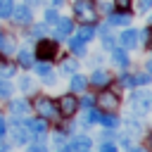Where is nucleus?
<instances>
[{"label": "nucleus", "instance_id": "20e7f679", "mask_svg": "<svg viewBox=\"0 0 152 152\" xmlns=\"http://www.w3.org/2000/svg\"><path fill=\"white\" fill-rule=\"evenodd\" d=\"M33 109H36V114H38L40 119H55V116L59 114V112H57V104H55L52 100H48V97H36Z\"/></svg>", "mask_w": 152, "mask_h": 152}, {"label": "nucleus", "instance_id": "f704fd0d", "mask_svg": "<svg viewBox=\"0 0 152 152\" xmlns=\"http://www.w3.org/2000/svg\"><path fill=\"white\" fill-rule=\"evenodd\" d=\"M45 33V26L40 24V26H33V36H43Z\"/></svg>", "mask_w": 152, "mask_h": 152}, {"label": "nucleus", "instance_id": "72a5a7b5", "mask_svg": "<svg viewBox=\"0 0 152 152\" xmlns=\"http://www.w3.org/2000/svg\"><path fill=\"white\" fill-rule=\"evenodd\" d=\"M52 142H55V145H64V135H62V133H55Z\"/></svg>", "mask_w": 152, "mask_h": 152}, {"label": "nucleus", "instance_id": "2f4dec72", "mask_svg": "<svg viewBox=\"0 0 152 152\" xmlns=\"http://www.w3.org/2000/svg\"><path fill=\"white\" fill-rule=\"evenodd\" d=\"M102 43H104V48H109V50H112V48H114V43H116V40H114V38H112V36H109V33H104V38H102Z\"/></svg>", "mask_w": 152, "mask_h": 152}, {"label": "nucleus", "instance_id": "39448f33", "mask_svg": "<svg viewBox=\"0 0 152 152\" xmlns=\"http://www.w3.org/2000/svg\"><path fill=\"white\" fill-rule=\"evenodd\" d=\"M55 55H57V40L45 38V40L38 43V48H36V57H38V59L50 62V59H55Z\"/></svg>", "mask_w": 152, "mask_h": 152}, {"label": "nucleus", "instance_id": "a18cd8bd", "mask_svg": "<svg viewBox=\"0 0 152 152\" xmlns=\"http://www.w3.org/2000/svg\"><path fill=\"white\" fill-rule=\"evenodd\" d=\"M50 2H52V5H62V0H50Z\"/></svg>", "mask_w": 152, "mask_h": 152}, {"label": "nucleus", "instance_id": "c9c22d12", "mask_svg": "<svg viewBox=\"0 0 152 152\" xmlns=\"http://www.w3.org/2000/svg\"><path fill=\"white\" fill-rule=\"evenodd\" d=\"M36 69H38V74H48V71H50L48 64H36Z\"/></svg>", "mask_w": 152, "mask_h": 152}, {"label": "nucleus", "instance_id": "dca6fc26", "mask_svg": "<svg viewBox=\"0 0 152 152\" xmlns=\"http://www.w3.org/2000/svg\"><path fill=\"white\" fill-rule=\"evenodd\" d=\"M17 59H19V64L24 66V69H28V66H33V55L24 48V50H19V55H17Z\"/></svg>", "mask_w": 152, "mask_h": 152}, {"label": "nucleus", "instance_id": "f257e3e1", "mask_svg": "<svg viewBox=\"0 0 152 152\" xmlns=\"http://www.w3.org/2000/svg\"><path fill=\"white\" fill-rule=\"evenodd\" d=\"M74 14H76V19H81L83 24H93V21L97 19L95 5H93L90 0H76V2H74Z\"/></svg>", "mask_w": 152, "mask_h": 152}, {"label": "nucleus", "instance_id": "09e8293b", "mask_svg": "<svg viewBox=\"0 0 152 152\" xmlns=\"http://www.w3.org/2000/svg\"><path fill=\"white\" fill-rule=\"evenodd\" d=\"M62 152H71V147H64V150H62Z\"/></svg>", "mask_w": 152, "mask_h": 152}, {"label": "nucleus", "instance_id": "4468645a", "mask_svg": "<svg viewBox=\"0 0 152 152\" xmlns=\"http://www.w3.org/2000/svg\"><path fill=\"white\" fill-rule=\"evenodd\" d=\"M128 21H131L128 12H119V14H112V17H109V24H112V26H126Z\"/></svg>", "mask_w": 152, "mask_h": 152}, {"label": "nucleus", "instance_id": "7ed1b4c3", "mask_svg": "<svg viewBox=\"0 0 152 152\" xmlns=\"http://www.w3.org/2000/svg\"><path fill=\"white\" fill-rule=\"evenodd\" d=\"M95 104H97V109H100V112L112 114V112L119 107V95H116V93H112V90H102V93L95 97Z\"/></svg>", "mask_w": 152, "mask_h": 152}, {"label": "nucleus", "instance_id": "5701e85b", "mask_svg": "<svg viewBox=\"0 0 152 152\" xmlns=\"http://www.w3.org/2000/svg\"><path fill=\"white\" fill-rule=\"evenodd\" d=\"M126 126H128V131H131L133 135L142 131V126H140V121H133V119H126Z\"/></svg>", "mask_w": 152, "mask_h": 152}, {"label": "nucleus", "instance_id": "8fccbe9b", "mask_svg": "<svg viewBox=\"0 0 152 152\" xmlns=\"http://www.w3.org/2000/svg\"><path fill=\"white\" fill-rule=\"evenodd\" d=\"M150 21H152V19H150Z\"/></svg>", "mask_w": 152, "mask_h": 152}, {"label": "nucleus", "instance_id": "7c9ffc66", "mask_svg": "<svg viewBox=\"0 0 152 152\" xmlns=\"http://www.w3.org/2000/svg\"><path fill=\"white\" fill-rule=\"evenodd\" d=\"M100 152H119V150H116V145H114V142H102Z\"/></svg>", "mask_w": 152, "mask_h": 152}, {"label": "nucleus", "instance_id": "cd10ccee", "mask_svg": "<svg viewBox=\"0 0 152 152\" xmlns=\"http://www.w3.org/2000/svg\"><path fill=\"white\" fill-rule=\"evenodd\" d=\"M12 74H14V66H12V64H0V76L7 78V76H12Z\"/></svg>", "mask_w": 152, "mask_h": 152}, {"label": "nucleus", "instance_id": "c85d7f7f", "mask_svg": "<svg viewBox=\"0 0 152 152\" xmlns=\"http://www.w3.org/2000/svg\"><path fill=\"white\" fill-rule=\"evenodd\" d=\"M114 5H116L121 12H128V10H131V0H114Z\"/></svg>", "mask_w": 152, "mask_h": 152}, {"label": "nucleus", "instance_id": "f8f14e48", "mask_svg": "<svg viewBox=\"0 0 152 152\" xmlns=\"http://www.w3.org/2000/svg\"><path fill=\"white\" fill-rule=\"evenodd\" d=\"M138 36H140V33H138L135 28H126V31L121 33V45H124V48H135V45H138Z\"/></svg>", "mask_w": 152, "mask_h": 152}, {"label": "nucleus", "instance_id": "aec40b11", "mask_svg": "<svg viewBox=\"0 0 152 152\" xmlns=\"http://www.w3.org/2000/svg\"><path fill=\"white\" fill-rule=\"evenodd\" d=\"M71 90H74V93H81V90H86V78L76 74V76L71 78Z\"/></svg>", "mask_w": 152, "mask_h": 152}, {"label": "nucleus", "instance_id": "a211bd4d", "mask_svg": "<svg viewBox=\"0 0 152 152\" xmlns=\"http://www.w3.org/2000/svg\"><path fill=\"white\" fill-rule=\"evenodd\" d=\"M10 109H12V114H26L28 112V102L26 100H14L10 104Z\"/></svg>", "mask_w": 152, "mask_h": 152}, {"label": "nucleus", "instance_id": "f3484780", "mask_svg": "<svg viewBox=\"0 0 152 152\" xmlns=\"http://www.w3.org/2000/svg\"><path fill=\"white\" fill-rule=\"evenodd\" d=\"M90 83H93V86H107V83H109V74H104V71H95V74L90 76Z\"/></svg>", "mask_w": 152, "mask_h": 152}, {"label": "nucleus", "instance_id": "e433bc0d", "mask_svg": "<svg viewBox=\"0 0 152 152\" xmlns=\"http://www.w3.org/2000/svg\"><path fill=\"white\" fill-rule=\"evenodd\" d=\"M150 7H152V0H142V2H140V10H142V12H147Z\"/></svg>", "mask_w": 152, "mask_h": 152}, {"label": "nucleus", "instance_id": "b1692460", "mask_svg": "<svg viewBox=\"0 0 152 152\" xmlns=\"http://www.w3.org/2000/svg\"><path fill=\"white\" fill-rule=\"evenodd\" d=\"M100 121H102L107 128H116V126H119V119H116V116H100Z\"/></svg>", "mask_w": 152, "mask_h": 152}, {"label": "nucleus", "instance_id": "c756f323", "mask_svg": "<svg viewBox=\"0 0 152 152\" xmlns=\"http://www.w3.org/2000/svg\"><path fill=\"white\" fill-rule=\"evenodd\" d=\"M19 88H21V90H31V88H33V81H31V78H21V81H19Z\"/></svg>", "mask_w": 152, "mask_h": 152}, {"label": "nucleus", "instance_id": "de8ad7c7", "mask_svg": "<svg viewBox=\"0 0 152 152\" xmlns=\"http://www.w3.org/2000/svg\"><path fill=\"white\" fill-rule=\"evenodd\" d=\"M131 152H147V150H131Z\"/></svg>", "mask_w": 152, "mask_h": 152}, {"label": "nucleus", "instance_id": "ea45409f", "mask_svg": "<svg viewBox=\"0 0 152 152\" xmlns=\"http://www.w3.org/2000/svg\"><path fill=\"white\" fill-rule=\"evenodd\" d=\"M0 152H10V147H7V145H2V142H0Z\"/></svg>", "mask_w": 152, "mask_h": 152}, {"label": "nucleus", "instance_id": "c03bdc74", "mask_svg": "<svg viewBox=\"0 0 152 152\" xmlns=\"http://www.w3.org/2000/svg\"><path fill=\"white\" fill-rule=\"evenodd\" d=\"M147 145H150V150H152V133H150V138H147Z\"/></svg>", "mask_w": 152, "mask_h": 152}, {"label": "nucleus", "instance_id": "ddd939ff", "mask_svg": "<svg viewBox=\"0 0 152 152\" xmlns=\"http://www.w3.org/2000/svg\"><path fill=\"white\" fill-rule=\"evenodd\" d=\"M112 62H114L116 66H128V55H126V50L112 48Z\"/></svg>", "mask_w": 152, "mask_h": 152}, {"label": "nucleus", "instance_id": "412c9836", "mask_svg": "<svg viewBox=\"0 0 152 152\" xmlns=\"http://www.w3.org/2000/svg\"><path fill=\"white\" fill-rule=\"evenodd\" d=\"M12 90H14V88H12V83H10L7 78H0V97H10V95H12Z\"/></svg>", "mask_w": 152, "mask_h": 152}, {"label": "nucleus", "instance_id": "6ab92c4d", "mask_svg": "<svg viewBox=\"0 0 152 152\" xmlns=\"http://www.w3.org/2000/svg\"><path fill=\"white\" fill-rule=\"evenodd\" d=\"M12 10H14L12 0H0V19H7L12 14Z\"/></svg>", "mask_w": 152, "mask_h": 152}, {"label": "nucleus", "instance_id": "4c0bfd02", "mask_svg": "<svg viewBox=\"0 0 152 152\" xmlns=\"http://www.w3.org/2000/svg\"><path fill=\"white\" fill-rule=\"evenodd\" d=\"M81 104H83V107H90V104H93V97H90V95H86V97L81 100Z\"/></svg>", "mask_w": 152, "mask_h": 152}, {"label": "nucleus", "instance_id": "49530a36", "mask_svg": "<svg viewBox=\"0 0 152 152\" xmlns=\"http://www.w3.org/2000/svg\"><path fill=\"white\" fill-rule=\"evenodd\" d=\"M2 43H5V38H2V33H0V50H2Z\"/></svg>", "mask_w": 152, "mask_h": 152}, {"label": "nucleus", "instance_id": "37998d69", "mask_svg": "<svg viewBox=\"0 0 152 152\" xmlns=\"http://www.w3.org/2000/svg\"><path fill=\"white\" fill-rule=\"evenodd\" d=\"M147 71H150V74H152V59H150V62H147Z\"/></svg>", "mask_w": 152, "mask_h": 152}, {"label": "nucleus", "instance_id": "2eb2a0df", "mask_svg": "<svg viewBox=\"0 0 152 152\" xmlns=\"http://www.w3.org/2000/svg\"><path fill=\"white\" fill-rule=\"evenodd\" d=\"M93 36H95V26H90V24H86V26H83V28L76 33V38H78L81 43H88Z\"/></svg>", "mask_w": 152, "mask_h": 152}, {"label": "nucleus", "instance_id": "79ce46f5", "mask_svg": "<svg viewBox=\"0 0 152 152\" xmlns=\"http://www.w3.org/2000/svg\"><path fill=\"white\" fill-rule=\"evenodd\" d=\"M28 5H40V0H28Z\"/></svg>", "mask_w": 152, "mask_h": 152}, {"label": "nucleus", "instance_id": "a19ab883", "mask_svg": "<svg viewBox=\"0 0 152 152\" xmlns=\"http://www.w3.org/2000/svg\"><path fill=\"white\" fill-rule=\"evenodd\" d=\"M147 43H150V48H152V28H150V33H147Z\"/></svg>", "mask_w": 152, "mask_h": 152}, {"label": "nucleus", "instance_id": "393cba45", "mask_svg": "<svg viewBox=\"0 0 152 152\" xmlns=\"http://www.w3.org/2000/svg\"><path fill=\"white\" fill-rule=\"evenodd\" d=\"M57 19H59V14H57V10H48V12H45V21H48V24H55Z\"/></svg>", "mask_w": 152, "mask_h": 152}, {"label": "nucleus", "instance_id": "a878e982", "mask_svg": "<svg viewBox=\"0 0 152 152\" xmlns=\"http://www.w3.org/2000/svg\"><path fill=\"white\" fill-rule=\"evenodd\" d=\"M62 71H64V74H71V71H76V62H74V59H66V62L62 64Z\"/></svg>", "mask_w": 152, "mask_h": 152}, {"label": "nucleus", "instance_id": "423d86ee", "mask_svg": "<svg viewBox=\"0 0 152 152\" xmlns=\"http://www.w3.org/2000/svg\"><path fill=\"white\" fill-rule=\"evenodd\" d=\"M76 109H78V102H76L74 95H62V97H59V102H57V112H59L62 116H74Z\"/></svg>", "mask_w": 152, "mask_h": 152}, {"label": "nucleus", "instance_id": "58836bf2", "mask_svg": "<svg viewBox=\"0 0 152 152\" xmlns=\"http://www.w3.org/2000/svg\"><path fill=\"white\" fill-rule=\"evenodd\" d=\"M2 135H5V121L0 119V138H2Z\"/></svg>", "mask_w": 152, "mask_h": 152}, {"label": "nucleus", "instance_id": "bb28decb", "mask_svg": "<svg viewBox=\"0 0 152 152\" xmlns=\"http://www.w3.org/2000/svg\"><path fill=\"white\" fill-rule=\"evenodd\" d=\"M100 116H102V114H100V109H90V112H88V124H97V121H100Z\"/></svg>", "mask_w": 152, "mask_h": 152}, {"label": "nucleus", "instance_id": "1a4fd4ad", "mask_svg": "<svg viewBox=\"0 0 152 152\" xmlns=\"http://www.w3.org/2000/svg\"><path fill=\"white\" fill-rule=\"evenodd\" d=\"M12 124H14V128H12L14 142H17V145H26V140H28V128H26V124L19 121V119H12Z\"/></svg>", "mask_w": 152, "mask_h": 152}, {"label": "nucleus", "instance_id": "4be33fe9", "mask_svg": "<svg viewBox=\"0 0 152 152\" xmlns=\"http://www.w3.org/2000/svg\"><path fill=\"white\" fill-rule=\"evenodd\" d=\"M71 52H76V55H83V52H86V43H81L78 38H71Z\"/></svg>", "mask_w": 152, "mask_h": 152}, {"label": "nucleus", "instance_id": "9b49d317", "mask_svg": "<svg viewBox=\"0 0 152 152\" xmlns=\"http://www.w3.org/2000/svg\"><path fill=\"white\" fill-rule=\"evenodd\" d=\"M93 150V140L88 135H76L71 140V152H90Z\"/></svg>", "mask_w": 152, "mask_h": 152}, {"label": "nucleus", "instance_id": "0eeeda50", "mask_svg": "<svg viewBox=\"0 0 152 152\" xmlns=\"http://www.w3.org/2000/svg\"><path fill=\"white\" fill-rule=\"evenodd\" d=\"M10 17H14V24H21V26H28V24H31V19H33V14H31V7H28V5H19V7H14Z\"/></svg>", "mask_w": 152, "mask_h": 152}, {"label": "nucleus", "instance_id": "6e6552de", "mask_svg": "<svg viewBox=\"0 0 152 152\" xmlns=\"http://www.w3.org/2000/svg\"><path fill=\"white\" fill-rule=\"evenodd\" d=\"M71 31H74V21H71V19H66V17H59V19L55 21V38H57V40L66 38Z\"/></svg>", "mask_w": 152, "mask_h": 152}, {"label": "nucleus", "instance_id": "9d476101", "mask_svg": "<svg viewBox=\"0 0 152 152\" xmlns=\"http://www.w3.org/2000/svg\"><path fill=\"white\" fill-rule=\"evenodd\" d=\"M26 124V128H28V135H36L38 140H43L45 138V119H28V121H24Z\"/></svg>", "mask_w": 152, "mask_h": 152}, {"label": "nucleus", "instance_id": "473e14b6", "mask_svg": "<svg viewBox=\"0 0 152 152\" xmlns=\"http://www.w3.org/2000/svg\"><path fill=\"white\" fill-rule=\"evenodd\" d=\"M28 152H48V150H45V145H43V142H36V145H31V147H28Z\"/></svg>", "mask_w": 152, "mask_h": 152}, {"label": "nucleus", "instance_id": "f03ea898", "mask_svg": "<svg viewBox=\"0 0 152 152\" xmlns=\"http://www.w3.org/2000/svg\"><path fill=\"white\" fill-rule=\"evenodd\" d=\"M131 109H133L138 116L147 114V112L152 109V95H150V93H145V90L133 93V95H131Z\"/></svg>", "mask_w": 152, "mask_h": 152}]
</instances>
